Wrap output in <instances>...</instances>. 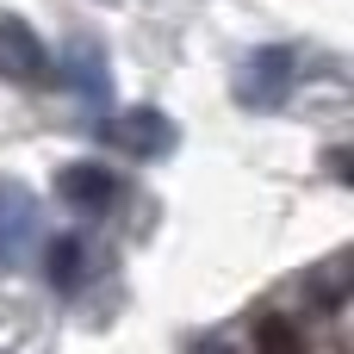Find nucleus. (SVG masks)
Instances as JSON below:
<instances>
[{"label": "nucleus", "mask_w": 354, "mask_h": 354, "mask_svg": "<svg viewBox=\"0 0 354 354\" xmlns=\"http://www.w3.org/2000/svg\"><path fill=\"white\" fill-rule=\"evenodd\" d=\"M299 56L286 50V44H268V50H255L249 62H243V75H236V100L243 106H255V112H274V106H286V93H292V68Z\"/></svg>", "instance_id": "f257e3e1"}, {"label": "nucleus", "mask_w": 354, "mask_h": 354, "mask_svg": "<svg viewBox=\"0 0 354 354\" xmlns=\"http://www.w3.org/2000/svg\"><path fill=\"white\" fill-rule=\"evenodd\" d=\"M0 75L12 87H50V50L19 12H0Z\"/></svg>", "instance_id": "f03ea898"}, {"label": "nucleus", "mask_w": 354, "mask_h": 354, "mask_svg": "<svg viewBox=\"0 0 354 354\" xmlns=\"http://www.w3.org/2000/svg\"><path fill=\"white\" fill-rule=\"evenodd\" d=\"M56 81H62V87H75L87 112H106V100H112V75H106V50H100L93 37H75V44L62 50V62H56Z\"/></svg>", "instance_id": "7ed1b4c3"}, {"label": "nucleus", "mask_w": 354, "mask_h": 354, "mask_svg": "<svg viewBox=\"0 0 354 354\" xmlns=\"http://www.w3.org/2000/svg\"><path fill=\"white\" fill-rule=\"evenodd\" d=\"M100 131H106L118 149H131V156H162V149H174V124H168V112H156V106H131V112L106 118Z\"/></svg>", "instance_id": "20e7f679"}, {"label": "nucleus", "mask_w": 354, "mask_h": 354, "mask_svg": "<svg viewBox=\"0 0 354 354\" xmlns=\"http://www.w3.org/2000/svg\"><path fill=\"white\" fill-rule=\"evenodd\" d=\"M31 230H37V199H31V187H25V180H0V274L25 255Z\"/></svg>", "instance_id": "39448f33"}, {"label": "nucleus", "mask_w": 354, "mask_h": 354, "mask_svg": "<svg viewBox=\"0 0 354 354\" xmlns=\"http://www.w3.org/2000/svg\"><path fill=\"white\" fill-rule=\"evenodd\" d=\"M56 193H62L75 212H106V205L118 199V174L100 168V162H68V168H56Z\"/></svg>", "instance_id": "423d86ee"}, {"label": "nucleus", "mask_w": 354, "mask_h": 354, "mask_svg": "<svg viewBox=\"0 0 354 354\" xmlns=\"http://www.w3.org/2000/svg\"><path fill=\"white\" fill-rule=\"evenodd\" d=\"M44 274H50L56 292H81V286H87V243H81V236H56V243L44 249Z\"/></svg>", "instance_id": "0eeeda50"}, {"label": "nucleus", "mask_w": 354, "mask_h": 354, "mask_svg": "<svg viewBox=\"0 0 354 354\" xmlns=\"http://www.w3.org/2000/svg\"><path fill=\"white\" fill-rule=\"evenodd\" d=\"M255 354H305V336L292 330V317H261L255 324Z\"/></svg>", "instance_id": "6e6552de"}, {"label": "nucleus", "mask_w": 354, "mask_h": 354, "mask_svg": "<svg viewBox=\"0 0 354 354\" xmlns=\"http://www.w3.org/2000/svg\"><path fill=\"white\" fill-rule=\"evenodd\" d=\"M212 354H224V348H212Z\"/></svg>", "instance_id": "1a4fd4ad"}]
</instances>
